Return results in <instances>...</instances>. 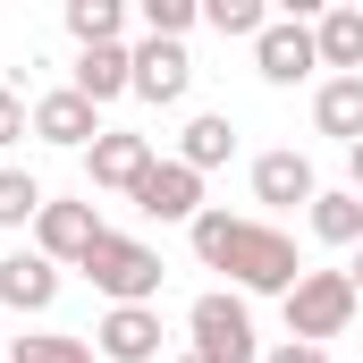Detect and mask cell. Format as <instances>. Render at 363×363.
<instances>
[{
    "mask_svg": "<svg viewBox=\"0 0 363 363\" xmlns=\"http://www.w3.org/2000/svg\"><path fill=\"white\" fill-rule=\"evenodd\" d=\"M194 262L203 271H228L237 296H287L296 279H304V254H296V237L271 228V220H245V211H203L194 228Z\"/></svg>",
    "mask_w": 363,
    "mask_h": 363,
    "instance_id": "6da1fadb",
    "label": "cell"
},
{
    "mask_svg": "<svg viewBox=\"0 0 363 363\" xmlns=\"http://www.w3.org/2000/svg\"><path fill=\"white\" fill-rule=\"evenodd\" d=\"M186 355L203 363H262V338H254V304L237 296V287H211V296H194L186 304Z\"/></svg>",
    "mask_w": 363,
    "mask_h": 363,
    "instance_id": "7a4b0ae2",
    "label": "cell"
},
{
    "mask_svg": "<svg viewBox=\"0 0 363 363\" xmlns=\"http://www.w3.org/2000/svg\"><path fill=\"white\" fill-rule=\"evenodd\" d=\"M287 338H304V347H321V338H347V321H355L363 304H355V279L347 271H304L287 296Z\"/></svg>",
    "mask_w": 363,
    "mask_h": 363,
    "instance_id": "3957f363",
    "label": "cell"
},
{
    "mask_svg": "<svg viewBox=\"0 0 363 363\" xmlns=\"http://www.w3.org/2000/svg\"><path fill=\"white\" fill-rule=\"evenodd\" d=\"M85 279L110 296V304H152L169 271H161V254H152L144 237H118V228H101V245L85 254Z\"/></svg>",
    "mask_w": 363,
    "mask_h": 363,
    "instance_id": "277c9868",
    "label": "cell"
},
{
    "mask_svg": "<svg viewBox=\"0 0 363 363\" xmlns=\"http://www.w3.org/2000/svg\"><path fill=\"white\" fill-rule=\"evenodd\" d=\"M254 68H262V85H304V77L321 68L313 26H304V17H271V26H262V43H254Z\"/></svg>",
    "mask_w": 363,
    "mask_h": 363,
    "instance_id": "5b68a950",
    "label": "cell"
},
{
    "mask_svg": "<svg viewBox=\"0 0 363 363\" xmlns=\"http://www.w3.org/2000/svg\"><path fill=\"white\" fill-rule=\"evenodd\" d=\"M34 135L60 144V152H93L101 144V110L77 85H51V93H34Z\"/></svg>",
    "mask_w": 363,
    "mask_h": 363,
    "instance_id": "8992f818",
    "label": "cell"
},
{
    "mask_svg": "<svg viewBox=\"0 0 363 363\" xmlns=\"http://www.w3.org/2000/svg\"><path fill=\"white\" fill-rule=\"evenodd\" d=\"M152 161H161V152H152V135H135V127H101V144L85 152V178L101 186V194H135Z\"/></svg>",
    "mask_w": 363,
    "mask_h": 363,
    "instance_id": "52a82bcc",
    "label": "cell"
},
{
    "mask_svg": "<svg viewBox=\"0 0 363 363\" xmlns=\"http://www.w3.org/2000/svg\"><path fill=\"white\" fill-rule=\"evenodd\" d=\"M93 245H101V211L93 203H43V220H34V254L43 262H77L85 271Z\"/></svg>",
    "mask_w": 363,
    "mask_h": 363,
    "instance_id": "ba28073f",
    "label": "cell"
},
{
    "mask_svg": "<svg viewBox=\"0 0 363 363\" xmlns=\"http://www.w3.org/2000/svg\"><path fill=\"white\" fill-rule=\"evenodd\" d=\"M135 211H144V220H186V228H194V220H203V178L169 152V161H152V169H144Z\"/></svg>",
    "mask_w": 363,
    "mask_h": 363,
    "instance_id": "9c48e42d",
    "label": "cell"
},
{
    "mask_svg": "<svg viewBox=\"0 0 363 363\" xmlns=\"http://www.w3.org/2000/svg\"><path fill=\"white\" fill-rule=\"evenodd\" d=\"M93 355L101 363H152L161 355V313L152 304H110L101 330H93Z\"/></svg>",
    "mask_w": 363,
    "mask_h": 363,
    "instance_id": "30bf717a",
    "label": "cell"
},
{
    "mask_svg": "<svg viewBox=\"0 0 363 363\" xmlns=\"http://www.w3.org/2000/svg\"><path fill=\"white\" fill-rule=\"evenodd\" d=\"M186 85H194V60H186V43H135V101H152V110H178Z\"/></svg>",
    "mask_w": 363,
    "mask_h": 363,
    "instance_id": "8fae6325",
    "label": "cell"
},
{
    "mask_svg": "<svg viewBox=\"0 0 363 363\" xmlns=\"http://www.w3.org/2000/svg\"><path fill=\"white\" fill-rule=\"evenodd\" d=\"M313 194H321V178H313V161L287 144V152H262L254 161V203H271V211H287V203H304L313 211Z\"/></svg>",
    "mask_w": 363,
    "mask_h": 363,
    "instance_id": "7c38bea8",
    "label": "cell"
},
{
    "mask_svg": "<svg viewBox=\"0 0 363 363\" xmlns=\"http://www.w3.org/2000/svg\"><path fill=\"white\" fill-rule=\"evenodd\" d=\"M68 85L85 93L93 110H101V101H118V93H135V51H127V43H101V51H77Z\"/></svg>",
    "mask_w": 363,
    "mask_h": 363,
    "instance_id": "4fadbf2b",
    "label": "cell"
},
{
    "mask_svg": "<svg viewBox=\"0 0 363 363\" xmlns=\"http://www.w3.org/2000/svg\"><path fill=\"white\" fill-rule=\"evenodd\" d=\"M0 304H9V313H51V304H60V262L9 254V262H0Z\"/></svg>",
    "mask_w": 363,
    "mask_h": 363,
    "instance_id": "5bb4252c",
    "label": "cell"
},
{
    "mask_svg": "<svg viewBox=\"0 0 363 363\" xmlns=\"http://www.w3.org/2000/svg\"><path fill=\"white\" fill-rule=\"evenodd\" d=\"M313 127L355 152L363 144V77H321V85H313Z\"/></svg>",
    "mask_w": 363,
    "mask_h": 363,
    "instance_id": "9a60e30c",
    "label": "cell"
},
{
    "mask_svg": "<svg viewBox=\"0 0 363 363\" xmlns=\"http://www.w3.org/2000/svg\"><path fill=\"white\" fill-rule=\"evenodd\" d=\"M313 43H321V68L330 77H363V9H321L313 17Z\"/></svg>",
    "mask_w": 363,
    "mask_h": 363,
    "instance_id": "2e32d148",
    "label": "cell"
},
{
    "mask_svg": "<svg viewBox=\"0 0 363 363\" xmlns=\"http://www.w3.org/2000/svg\"><path fill=\"white\" fill-rule=\"evenodd\" d=\"M228 152H237V118H228V110H194V118H186V135H178V161L203 178V169H220Z\"/></svg>",
    "mask_w": 363,
    "mask_h": 363,
    "instance_id": "e0dca14e",
    "label": "cell"
},
{
    "mask_svg": "<svg viewBox=\"0 0 363 363\" xmlns=\"http://www.w3.org/2000/svg\"><path fill=\"white\" fill-rule=\"evenodd\" d=\"M313 237L338 245V254L363 245V194H355V186H321V194H313Z\"/></svg>",
    "mask_w": 363,
    "mask_h": 363,
    "instance_id": "ac0fdd59",
    "label": "cell"
},
{
    "mask_svg": "<svg viewBox=\"0 0 363 363\" xmlns=\"http://www.w3.org/2000/svg\"><path fill=\"white\" fill-rule=\"evenodd\" d=\"M43 178L34 169H17V161H0V228H26V220H43Z\"/></svg>",
    "mask_w": 363,
    "mask_h": 363,
    "instance_id": "d6986e66",
    "label": "cell"
},
{
    "mask_svg": "<svg viewBox=\"0 0 363 363\" xmlns=\"http://www.w3.org/2000/svg\"><path fill=\"white\" fill-rule=\"evenodd\" d=\"M68 34H77V51H101L127 34V9L118 0H68Z\"/></svg>",
    "mask_w": 363,
    "mask_h": 363,
    "instance_id": "ffe728a7",
    "label": "cell"
},
{
    "mask_svg": "<svg viewBox=\"0 0 363 363\" xmlns=\"http://www.w3.org/2000/svg\"><path fill=\"white\" fill-rule=\"evenodd\" d=\"M9 363H93V338H68V330H34V338H9Z\"/></svg>",
    "mask_w": 363,
    "mask_h": 363,
    "instance_id": "44dd1931",
    "label": "cell"
},
{
    "mask_svg": "<svg viewBox=\"0 0 363 363\" xmlns=\"http://www.w3.org/2000/svg\"><path fill=\"white\" fill-rule=\"evenodd\" d=\"M203 17H211L228 43H262V26H271V9H262V0H211Z\"/></svg>",
    "mask_w": 363,
    "mask_h": 363,
    "instance_id": "7402d4cb",
    "label": "cell"
},
{
    "mask_svg": "<svg viewBox=\"0 0 363 363\" xmlns=\"http://www.w3.org/2000/svg\"><path fill=\"white\" fill-rule=\"evenodd\" d=\"M194 17H203L194 0H144V34H152V43H186Z\"/></svg>",
    "mask_w": 363,
    "mask_h": 363,
    "instance_id": "603a6c76",
    "label": "cell"
},
{
    "mask_svg": "<svg viewBox=\"0 0 363 363\" xmlns=\"http://www.w3.org/2000/svg\"><path fill=\"white\" fill-rule=\"evenodd\" d=\"M26 135H34V101H26L17 85H0V152L26 144Z\"/></svg>",
    "mask_w": 363,
    "mask_h": 363,
    "instance_id": "cb8c5ba5",
    "label": "cell"
},
{
    "mask_svg": "<svg viewBox=\"0 0 363 363\" xmlns=\"http://www.w3.org/2000/svg\"><path fill=\"white\" fill-rule=\"evenodd\" d=\"M262 363H330V355L304 347V338H279V347H262Z\"/></svg>",
    "mask_w": 363,
    "mask_h": 363,
    "instance_id": "d4e9b609",
    "label": "cell"
},
{
    "mask_svg": "<svg viewBox=\"0 0 363 363\" xmlns=\"http://www.w3.org/2000/svg\"><path fill=\"white\" fill-rule=\"evenodd\" d=\"M347 186H355V194H363V144H355V152H347Z\"/></svg>",
    "mask_w": 363,
    "mask_h": 363,
    "instance_id": "484cf974",
    "label": "cell"
},
{
    "mask_svg": "<svg viewBox=\"0 0 363 363\" xmlns=\"http://www.w3.org/2000/svg\"><path fill=\"white\" fill-rule=\"evenodd\" d=\"M347 279H355V304H363V245H355V262H347Z\"/></svg>",
    "mask_w": 363,
    "mask_h": 363,
    "instance_id": "4316f807",
    "label": "cell"
},
{
    "mask_svg": "<svg viewBox=\"0 0 363 363\" xmlns=\"http://www.w3.org/2000/svg\"><path fill=\"white\" fill-rule=\"evenodd\" d=\"M178 363H203V355H178Z\"/></svg>",
    "mask_w": 363,
    "mask_h": 363,
    "instance_id": "83f0119b",
    "label": "cell"
}]
</instances>
